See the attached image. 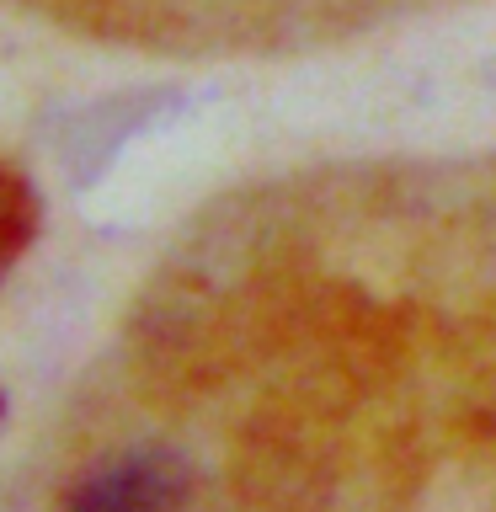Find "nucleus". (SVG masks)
<instances>
[{"label":"nucleus","mask_w":496,"mask_h":512,"mask_svg":"<svg viewBox=\"0 0 496 512\" xmlns=\"http://www.w3.org/2000/svg\"><path fill=\"white\" fill-rule=\"evenodd\" d=\"M192 496V464L176 448H123L64 491V512H182Z\"/></svg>","instance_id":"1"}]
</instances>
